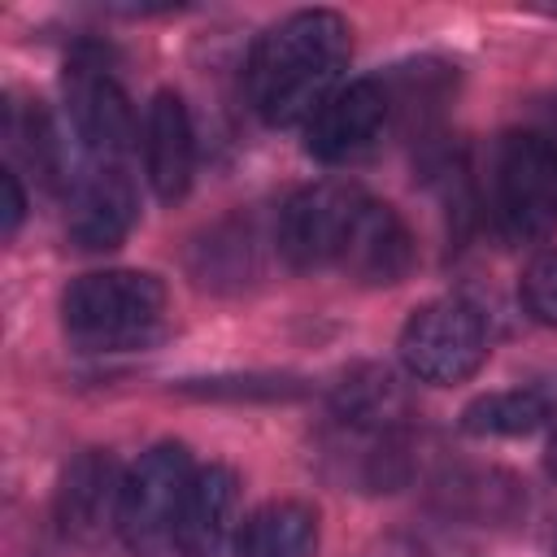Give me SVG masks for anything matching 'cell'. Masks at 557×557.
Masks as SVG:
<instances>
[{
  "mask_svg": "<svg viewBox=\"0 0 557 557\" xmlns=\"http://www.w3.org/2000/svg\"><path fill=\"white\" fill-rule=\"evenodd\" d=\"M352 57V26L335 9H296L248 52L244 87L265 126H305L339 87Z\"/></svg>",
  "mask_w": 557,
  "mask_h": 557,
  "instance_id": "6da1fadb",
  "label": "cell"
},
{
  "mask_svg": "<svg viewBox=\"0 0 557 557\" xmlns=\"http://www.w3.org/2000/svg\"><path fill=\"white\" fill-rule=\"evenodd\" d=\"M165 283L148 270H91L61 292V326L87 352L144 348L161 335Z\"/></svg>",
  "mask_w": 557,
  "mask_h": 557,
  "instance_id": "7a4b0ae2",
  "label": "cell"
},
{
  "mask_svg": "<svg viewBox=\"0 0 557 557\" xmlns=\"http://www.w3.org/2000/svg\"><path fill=\"white\" fill-rule=\"evenodd\" d=\"M492 226L505 244L557 231V144L544 131H505L492 152Z\"/></svg>",
  "mask_w": 557,
  "mask_h": 557,
  "instance_id": "3957f363",
  "label": "cell"
},
{
  "mask_svg": "<svg viewBox=\"0 0 557 557\" xmlns=\"http://www.w3.org/2000/svg\"><path fill=\"white\" fill-rule=\"evenodd\" d=\"M191 453L178 440H161L122 479V505H117V535L131 553L157 557L174 548V527L183 513V496L191 487Z\"/></svg>",
  "mask_w": 557,
  "mask_h": 557,
  "instance_id": "277c9868",
  "label": "cell"
},
{
  "mask_svg": "<svg viewBox=\"0 0 557 557\" xmlns=\"http://www.w3.org/2000/svg\"><path fill=\"white\" fill-rule=\"evenodd\" d=\"M400 361L418 383L453 387L487 361V322L470 300L440 296L418 305L400 326Z\"/></svg>",
  "mask_w": 557,
  "mask_h": 557,
  "instance_id": "5b68a950",
  "label": "cell"
},
{
  "mask_svg": "<svg viewBox=\"0 0 557 557\" xmlns=\"http://www.w3.org/2000/svg\"><path fill=\"white\" fill-rule=\"evenodd\" d=\"M361 205H366V191L344 178H318V183L292 191L283 200L278 226H274L278 257L300 274L339 265Z\"/></svg>",
  "mask_w": 557,
  "mask_h": 557,
  "instance_id": "8992f818",
  "label": "cell"
},
{
  "mask_svg": "<svg viewBox=\"0 0 557 557\" xmlns=\"http://www.w3.org/2000/svg\"><path fill=\"white\" fill-rule=\"evenodd\" d=\"M61 87H65L70 126L83 139V148L100 161H117L135 139V109H131V96H126L122 78L109 65L104 48L78 44L65 57Z\"/></svg>",
  "mask_w": 557,
  "mask_h": 557,
  "instance_id": "52a82bcc",
  "label": "cell"
},
{
  "mask_svg": "<svg viewBox=\"0 0 557 557\" xmlns=\"http://www.w3.org/2000/svg\"><path fill=\"white\" fill-rule=\"evenodd\" d=\"M392 122V91L383 78H352L339 83L326 104L300 126L305 131V152L322 165H344L370 152Z\"/></svg>",
  "mask_w": 557,
  "mask_h": 557,
  "instance_id": "ba28073f",
  "label": "cell"
},
{
  "mask_svg": "<svg viewBox=\"0 0 557 557\" xmlns=\"http://www.w3.org/2000/svg\"><path fill=\"white\" fill-rule=\"evenodd\" d=\"M139 222V191L135 178L122 170V161H100L74 191L65 235L83 252H109L126 244V235Z\"/></svg>",
  "mask_w": 557,
  "mask_h": 557,
  "instance_id": "9c48e42d",
  "label": "cell"
},
{
  "mask_svg": "<svg viewBox=\"0 0 557 557\" xmlns=\"http://www.w3.org/2000/svg\"><path fill=\"white\" fill-rule=\"evenodd\" d=\"M122 479L126 474L109 448L78 453L57 483V527L78 544H96L109 527L117 531Z\"/></svg>",
  "mask_w": 557,
  "mask_h": 557,
  "instance_id": "30bf717a",
  "label": "cell"
},
{
  "mask_svg": "<svg viewBox=\"0 0 557 557\" xmlns=\"http://www.w3.org/2000/svg\"><path fill=\"white\" fill-rule=\"evenodd\" d=\"M144 174L157 191V200L174 205L191 191L196 174V131L187 100L170 87H161L144 109Z\"/></svg>",
  "mask_w": 557,
  "mask_h": 557,
  "instance_id": "8fae6325",
  "label": "cell"
},
{
  "mask_svg": "<svg viewBox=\"0 0 557 557\" xmlns=\"http://www.w3.org/2000/svg\"><path fill=\"white\" fill-rule=\"evenodd\" d=\"M235 509H239V474L222 461L200 466L183 496V513L174 527V553L222 557L226 540H235Z\"/></svg>",
  "mask_w": 557,
  "mask_h": 557,
  "instance_id": "7c38bea8",
  "label": "cell"
},
{
  "mask_svg": "<svg viewBox=\"0 0 557 557\" xmlns=\"http://www.w3.org/2000/svg\"><path fill=\"white\" fill-rule=\"evenodd\" d=\"M339 270L366 287H387V283H400L409 270H413V235L405 226V218L366 196L357 222H352V235L344 244V257H339Z\"/></svg>",
  "mask_w": 557,
  "mask_h": 557,
  "instance_id": "4fadbf2b",
  "label": "cell"
},
{
  "mask_svg": "<svg viewBox=\"0 0 557 557\" xmlns=\"http://www.w3.org/2000/svg\"><path fill=\"white\" fill-rule=\"evenodd\" d=\"M318 509L305 500H265L235 527V557H313Z\"/></svg>",
  "mask_w": 557,
  "mask_h": 557,
  "instance_id": "5bb4252c",
  "label": "cell"
},
{
  "mask_svg": "<svg viewBox=\"0 0 557 557\" xmlns=\"http://www.w3.org/2000/svg\"><path fill=\"white\" fill-rule=\"evenodd\" d=\"M331 409H335L339 422L387 440V435L400 426L409 400H405V387L396 383V374H392L387 366H357V370H348V374L335 383Z\"/></svg>",
  "mask_w": 557,
  "mask_h": 557,
  "instance_id": "9a60e30c",
  "label": "cell"
},
{
  "mask_svg": "<svg viewBox=\"0 0 557 557\" xmlns=\"http://www.w3.org/2000/svg\"><path fill=\"white\" fill-rule=\"evenodd\" d=\"M4 144H9V157L22 161L35 174L39 187H48V191L61 187V174H65L61 135H57V122L48 117V109L39 100L9 96V104H4Z\"/></svg>",
  "mask_w": 557,
  "mask_h": 557,
  "instance_id": "2e32d148",
  "label": "cell"
},
{
  "mask_svg": "<svg viewBox=\"0 0 557 557\" xmlns=\"http://www.w3.org/2000/svg\"><path fill=\"white\" fill-rule=\"evenodd\" d=\"M553 413V400L535 387H505V392H487L474 396L461 409V431L466 435H531L535 426H544Z\"/></svg>",
  "mask_w": 557,
  "mask_h": 557,
  "instance_id": "e0dca14e",
  "label": "cell"
},
{
  "mask_svg": "<svg viewBox=\"0 0 557 557\" xmlns=\"http://www.w3.org/2000/svg\"><path fill=\"white\" fill-rule=\"evenodd\" d=\"M518 296L540 326H557V252H540L527 261L518 278Z\"/></svg>",
  "mask_w": 557,
  "mask_h": 557,
  "instance_id": "ac0fdd59",
  "label": "cell"
},
{
  "mask_svg": "<svg viewBox=\"0 0 557 557\" xmlns=\"http://www.w3.org/2000/svg\"><path fill=\"white\" fill-rule=\"evenodd\" d=\"M0 191H4V222H0V231H4V239H13L17 235V226H22V218H26V191H22V178H17V170L9 165V170H0Z\"/></svg>",
  "mask_w": 557,
  "mask_h": 557,
  "instance_id": "d6986e66",
  "label": "cell"
},
{
  "mask_svg": "<svg viewBox=\"0 0 557 557\" xmlns=\"http://www.w3.org/2000/svg\"><path fill=\"white\" fill-rule=\"evenodd\" d=\"M544 466H548V474L557 479V435L548 440V453H544Z\"/></svg>",
  "mask_w": 557,
  "mask_h": 557,
  "instance_id": "ffe728a7",
  "label": "cell"
}]
</instances>
